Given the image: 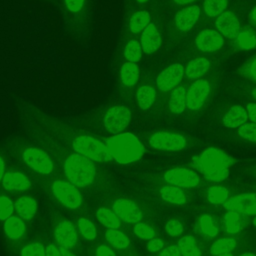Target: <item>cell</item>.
Segmentation results:
<instances>
[{
  "label": "cell",
  "instance_id": "cell-49",
  "mask_svg": "<svg viewBox=\"0 0 256 256\" xmlns=\"http://www.w3.org/2000/svg\"><path fill=\"white\" fill-rule=\"evenodd\" d=\"M95 256H116L115 252L106 245H100L95 251Z\"/></svg>",
  "mask_w": 256,
  "mask_h": 256
},
{
  "label": "cell",
  "instance_id": "cell-57",
  "mask_svg": "<svg viewBox=\"0 0 256 256\" xmlns=\"http://www.w3.org/2000/svg\"><path fill=\"white\" fill-rule=\"evenodd\" d=\"M216 256H233L231 253H226V254H221V255H216Z\"/></svg>",
  "mask_w": 256,
  "mask_h": 256
},
{
  "label": "cell",
  "instance_id": "cell-8",
  "mask_svg": "<svg viewBox=\"0 0 256 256\" xmlns=\"http://www.w3.org/2000/svg\"><path fill=\"white\" fill-rule=\"evenodd\" d=\"M23 160L27 166L40 174H50L53 162L46 152L36 147H29L23 153Z\"/></svg>",
  "mask_w": 256,
  "mask_h": 256
},
{
  "label": "cell",
  "instance_id": "cell-42",
  "mask_svg": "<svg viewBox=\"0 0 256 256\" xmlns=\"http://www.w3.org/2000/svg\"><path fill=\"white\" fill-rule=\"evenodd\" d=\"M20 254L21 256H46V251L41 243L34 242L24 246Z\"/></svg>",
  "mask_w": 256,
  "mask_h": 256
},
{
  "label": "cell",
  "instance_id": "cell-54",
  "mask_svg": "<svg viewBox=\"0 0 256 256\" xmlns=\"http://www.w3.org/2000/svg\"><path fill=\"white\" fill-rule=\"evenodd\" d=\"M250 18H251L252 23L256 26V7L252 10V12H251V14H250Z\"/></svg>",
  "mask_w": 256,
  "mask_h": 256
},
{
  "label": "cell",
  "instance_id": "cell-10",
  "mask_svg": "<svg viewBox=\"0 0 256 256\" xmlns=\"http://www.w3.org/2000/svg\"><path fill=\"white\" fill-rule=\"evenodd\" d=\"M164 179L171 185L180 188H192L199 184L200 179L196 172L186 168H173L164 174Z\"/></svg>",
  "mask_w": 256,
  "mask_h": 256
},
{
  "label": "cell",
  "instance_id": "cell-5",
  "mask_svg": "<svg viewBox=\"0 0 256 256\" xmlns=\"http://www.w3.org/2000/svg\"><path fill=\"white\" fill-rule=\"evenodd\" d=\"M74 150L96 162H108L112 156L106 145L90 136H78L73 141Z\"/></svg>",
  "mask_w": 256,
  "mask_h": 256
},
{
  "label": "cell",
  "instance_id": "cell-13",
  "mask_svg": "<svg viewBox=\"0 0 256 256\" xmlns=\"http://www.w3.org/2000/svg\"><path fill=\"white\" fill-rule=\"evenodd\" d=\"M223 207L238 213L256 216V193H243L228 198Z\"/></svg>",
  "mask_w": 256,
  "mask_h": 256
},
{
  "label": "cell",
  "instance_id": "cell-4",
  "mask_svg": "<svg viewBox=\"0 0 256 256\" xmlns=\"http://www.w3.org/2000/svg\"><path fill=\"white\" fill-rule=\"evenodd\" d=\"M64 172L69 182L76 187L89 186L96 174L92 160L79 153L72 154L65 160Z\"/></svg>",
  "mask_w": 256,
  "mask_h": 256
},
{
  "label": "cell",
  "instance_id": "cell-2",
  "mask_svg": "<svg viewBox=\"0 0 256 256\" xmlns=\"http://www.w3.org/2000/svg\"><path fill=\"white\" fill-rule=\"evenodd\" d=\"M233 164L232 157L215 147L207 148L191 161V166L213 182L224 181L229 176V168Z\"/></svg>",
  "mask_w": 256,
  "mask_h": 256
},
{
  "label": "cell",
  "instance_id": "cell-61",
  "mask_svg": "<svg viewBox=\"0 0 256 256\" xmlns=\"http://www.w3.org/2000/svg\"><path fill=\"white\" fill-rule=\"evenodd\" d=\"M253 224L256 226V216H255V218L253 219Z\"/></svg>",
  "mask_w": 256,
  "mask_h": 256
},
{
  "label": "cell",
  "instance_id": "cell-14",
  "mask_svg": "<svg viewBox=\"0 0 256 256\" xmlns=\"http://www.w3.org/2000/svg\"><path fill=\"white\" fill-rule=\"evenodd\" d=\"M112 210L120 218V220L129 223L136 224L141 222L143 214L140 208L131 200L117 199L112 204Z\"/></svg>",
  "mask_w": 256,
  "mask_h": 256
},
{
  "label": "cell",
  "instance_id": "cell-38",
  "mask_svg": "<svg viewBox=\"0 0 256 256\" xmlns=\"http://www.w3.org/2000/svg\"><path fill=\"white\" fill-rule=\"evenodd\" d=\"M228 0H204V11L209 17L221 15L226 9Z\"/></svg>",
  "mask_w": 256,
  "mask_h": 256
},
{
  "label": "cell",
  "instance_id": "cell-59",
  "mask_svg": "<svg viewBox=\"0 0 256 256\" xmlns=\"http://www.w3.org/2000/svg\"><path fill=\"white\" fill-rule=\"evenodd\" d=\"M252 96H253V97L256 99V88H255V89L252 91Z\"/></svg>",
  "mask_w": 256,
  "mask_h": 256
},
{
  "label": "cell",
  "instance_id": "cell-41",
  "mask_svg": "<svg viewBox=\"0 0 256 256\" xmlns=\"http://www.w3.org/2000/svg\"><path fill=\"white\" fill-rule=\"evenodd\" d=\"M134 233L137 237L143 240H150L155 236V230L148 224L138 222L134 226Z\"/></svg>",
  "mask_w": 256,
  "mask_h": 256
},
{
  "label": "cell",
  "instance_id": "cell-30",
  "mask_svg": "<svg viewBox=\"0 0 256 256\" xmlns=\"http://www.w3.org/2000/svg\"><path fill=\"white\" fill-rule=\"evenodd\" d=\"M136 98H137L138 106L141 109L146 110L149 107H151V105L154 103L156 98V91L152 86H149V85L140 86L137 89Z\"/></svg>",
  "mask_w": 256,
  "mask_h": 256
},
{
  "label": "cell",
  "instance_id": "cell-48",
  "mask_svg": "<svg viewBox=\"0 0 256 256\" xmlns=\"http://www.w3.org/2000/svg\"><path fill=\"white\" fill-rule=\"evenodd\" d=\"M159 256H182L177 245H171L162 249Z\"/></svg>",
  "mask_w": 256,
  "mask_h": 256
},
{
  "label": "cell",
  "instance_id": "cell-45",
  "mask_svg": "<svg viewBox=\"0 0 256 256\" xmlns=\"http://www.w3.org/2000/svg\"><path fill=\"white\" fill-rule=\"evenodd\" d=\"M240 74L251 81L256 82V56L239 69Z\"/></svg>",
  "mask_w": 256,
  "mask_h": 256
},
{
  "label": "cell",
  "instance_id": "cell-3",
  "mask_svg": "<svg viewBox=\"0 0 256 256\" xmlns=\"http://www.w3.org/2000/svg\"><path fill=\"white\" fill-rule=\"evenodd\" d=\"M112 158L120 164H130L139 160L144 154V147L139 139L131 133H119L105 141Z\"/></svg>",
  "mask_w": 256,
  "mask_h": 256
},
{
  "label": "cell",
  "instance_id": "cell-56",
  "mask_svg": "<svg viewBox=\"0 0 256 256\" xmlns=\"http://www.w3.org/2000/svg\"><path fill=\"white\" fill-rule=\"evenodd\" d=\"M240 256H256V255H254V254L251 253V252H245V253L241 254Z\"/></svg>",
  "mask_w": 256,
  "mask_h": 256
},
{
  "label": "cell",
  "instance_id": "cell-55",
  "mask_svg": "<svg viewBox=\"0 0 256 256\" xmlns=\"http://www.w3.org/2000/svg\"><path fill=\"white\" fill-rule=\"evenodd\" d=\"M176 4H179V5H184V4H188V3H191L195 0H173Z\"/></svg>",
  "mask_w": 256,
  "mask_h": 256
},
{
  "label": "cell",
  "instance_id": "cell-34",
  "mask_svg": "<svg viewBox=\"0 0 256 256\" xmlns=\"http://www.w3.org/2000/svg\"><path fill=\"white\" fill-rule=\"evenodd\" d=\"M236 247V240L231 237H224L216 240L210 247V253L213 256L230 253Z\"/></svg>",
  "mask_w": 256,
  "mask_h": 256
},
{
  "label": "cell",
  "instance_id": "cell-11",
  "mask_svg": "<svg viewBox=\"0 0 256 256\" xmlns=\"http://www.w3.org/2000/svg\"><path fill=\"white\" fill-rule=\"evenodd\" d=\"M184 72V67L180 63H174L168 66L157 76V87L164 92L173 90L183 79Z\"/></svg>",
  "mask_w": 256,
  "mask_h": 256
},
{
  "label": "cell",
  "instance_id": "cell-25",
  "mask_svg": "<svg viewBox=\"0 0 256 256\" xmlns=\"http://www.w3.org/2000/svg\"><path fill=\"white\" fill-rule=\"evenodd\" d=\"M209 67L210 63L206 58H195L188 63L185 69V73L189 79L196 80L202 77L206 72H208Z\"/></svg>",
  "mask_w": 256,
  "mask_h": 256
},
{
  "label": "cell",
  "instance_id": "cell-53",
  "mask_svg": "<svg viewBox=\"0 0 256 256\" xmlns=\"http://www.w3.org/2000/svg\"><path fill=\"white\" fill-rule=\"evenodd\" d=\"M4 172H5V163H4V160L0 157V181H2V178L5 174Z\"/></svg>",
  "mask_w": 256,
  "mask_h": 256
},
{
  "label": "cell",
  "instance_id": "cell-50",
  "mask_svg": "<svg viewBox=\"0 0 256 256\" xmlns=\"http://www.w3.org/2000/svg\"><path fill=\"white\" fill-rule=\"evenodd\" d=\"M247 113H248V118L256 123V103H248L247 104Z\"/></svg>",
  "mask_w": 256,
  "mask_h": 256
},
{
  "label": "cell",
  "instance_id": "cell-47",
  "mask_svg": "<svg viewBox=\"0 0 256 256\" xmlns=\"http://www.w3.org/2000/svg\"><path fill=\"white\" fill-rule=\"evenodd\" d=\"M164 247V242L159 238H152L147 243V249L149 252L161 251Z\"/></svg>",
  "mask_w": 256,
  "mask_h": 256
},
{
  "label": "cell",
  "instance_id": "cell-6",
  "mask_svg": "<svg viewBox=\"0 0 256 256\" xmlns=\"http://www.w3.org/2000/svg\"><path fill=\"white\" fill-rule=\"evenodd\" d=\"M131 111L123 105L110 107L104 114L103 123L108 132L119 134L122 132L131 121Z\"/></svg>",
  "mask_w": 256,
  "mask_h": 256
},
{
  "label": "cell",
  "instance_id": "cell-29",
  "mask_svg": "<svg viewBox=\"0 0 256 256\" xmlns=\"http://www.w3.org/2000/svg\"><path fill=\"white\" fill-rule=\"evenodd\" d=\"M97 220L106 228L117 229L121 225L120 218L115 214L113 210H110L106 207H101L96 212Z\"/></svg>",
  "mask_w": 256,
  "mask_h": 256
},
{
  "label": "cell",
  "instance_id": "cell-27",
  "mask_svg": "<svg viewBox=\"0 0 256 256\" xmlns=\"http://www.w3.org/2000/svg\"><path fill=\"white\" fill-rule=\"evenodd\" d=\"M160 195L161 197L175 205H182L186 202V196L184 192L180 189V187L174 186V185H165L160 189Z\"/></svg>",
  "mask_w": 256,
  "mask_h": 256
},
{
  "label": "cell",
  "instance_id": "cell-16",
  "mask_svg": "<svg viewBox=\"0 0 256 256\" xmlns=\"http://www.w3.org/2000/svg\"><path fill=\"white\" fill-rule=\"evenodd\" d=\"M197 48L202 52H213L220 49L224 44L222 34L212 29L201 31L195 39Z\"/></svg>",
  "mask_w": 256,
  "mask_h": 256
},
{
  "label": "cell",
  "instance_id": "cell-7",
  "mask_svg": "<svg viewBox=\"0 0 256 256\" xmlns=\"http://www.w3.org/2000/svg\"><path fill=\"white\" fill-rule=\"evenodd\" d=\"M52 192L56 199L69 209H76L82 203V197L75 185L71 182L56 180L52 184Z\"/></svg>",
  "mask_w": 256,
  "mask_h": 256
},
{
  "label": "cell",
  "instance_id": "cell-18",
  "mask_svg": "<svg viewBox=\"0 0 256 256\" xmlns=\"http://www.w3.org/2000/svg\"><path fill=\"white\" fill-rule=\"evenodd\" d=\"M201 11L197 5H192L178 11L175 15V24L181 32H187L196 24Z\"/></svg>",
  "mask_w": 256,
  "mask_h": 256
},
{
  "label": "cell",
  "instance_id": "cell-22",
  "mask_svg": "<svg viewBox=\"0 0 256 256\" xmlns=\"http://www.w3.org/2000/svg\"><path fill=\"white\" fill-rule=\"evenodd\" d=\"M16 213L24 220H30L37 212V202L30 196H22L14 203Z\"/></svg>",
  "mask_w": 256,
  "mask_h": 256
},
{
  "label": "cell",
  "instance_id": "cell-52",
  "mask_svg": "<svg viewBox=\"0 0 256 256\" xmlns=\"http://www.w3.org/2000/svg\"><path fill=\"white\" fill-rule=\"evenodd\" d=\"M59 251L61 253L62 256H76L75 254H73L70 249H67V248H64V247H59Z\"/></svg>",
  "mask_w": 256,
  "mask_h": 256
},
{
  "label": "cell",
  "instance_id": "cell-33",
  "mask_svg": "<svg viewBox=\"0 0 256 256\" xmlns=\"http://www.w3.org/2000/svg\"><path fill=\"white\" fill-rule=\"evenodd\" d=\"M197 227L201 234L213 238L218 234V228L214 223L212 217L208 214L201 215L197 221Z\"/></svg>",
  "mask_w": 256,
  "mask_h": 256
},
{
  "label": "cell",
  "instance_id": "cell-20",
  "mask_svg": "<svg viewBox=\"0 0 256 256\" xmlns=\"http://www.w3.org/2000/svg\"><path fill=\"white\" fill-rule=\"evenodd\" d=\"M2 186L7 191H26L30 188L31 182L23 173L10 171L4 174Z\"/></svg>",
  "mask_w": 256,
  "mask_h": 256
},
{
  "label": "cell",
  "instance_id": "cell-46",
  "mask_svg": "<svg viewBox=\"0 0 256 256\" xmlns=\"http://www.w3.org/2000/svg\"><path fill=\"white\" fill-rule=\"evenodd\" d=\"M165 230L168 233V235L172 236V237H176L182 234L183 232V225L175 219L169 220L165 226Z\"/></svg>",
  "mask_w": 256,
  "mask_h": 256
},
{
  "label": "cell",
  "instance_id": "cell-31",
  "mask_svg": "<svg viewBox=\"0 0 256 256\" xmlns=\"http://www.w3.org/2000/svg\"><path fill=\"white\" fill-rule=\"evenodd\" d=\"M105 239L116 249H125L130 244L128 236L118 229H107L105 232Z\"/></svg>",
  "mask_w": 256,
  "mask_h": 256
},
{
  "label": "cell",
  "instance_id": "cell-1",
  "mask_svg": "<svg viewBox=\"0 0 256 256\" xmlns=\"http://www.w3.org/2000/svg\"><path fill=\"white\" fill-rule=\"evenodd\" d=\"M64 31L75 41L84 43L94 30L93 0H59Z\"/></svg>",
  "mask_w": 256,
  "mask_h": 256
},
{
  "label": "cell",
  "instance_id": "cell-15",
  "mask_svg": "<svg viewBox=\"0 0 256 256\" xmlns=\"http://www.w3.org/2000/svg\"><path fill=\"white\" fill-rule=\"evenodd\" d=\"M54 236L56 242L67 249L74 248L78 241L76 228L69 220H63L56 226Z\"/></svg>",
  "mask_w": 256,
  "mask_h": 256
},
{
  "label": "cell",
  "instance_id": "cell-40",
  "mask_svg": "<svg viewBox=\"0 0 256 256\" xmlns=\"http://www.w3.org/2000/svg\"><path fill=\"white\" fill-rule=\"evenodd\" d=\"M78 229L81 235L87 240H93L97 236V230L89 219L80 218L78 220Z\"/></svg>",
  "mask_w": 256,
  "mask_h": 256
},
{
  "label": "cell",
  "instance_id": "cell-9",
  "mask_svg": "<svg viewBox=\"0 0 256 256\" xmlns=\"http://www.w3.org/2000/svg\"><path fill=\"white\" fill-rule=\"evenodd\" d=\"M150 145L158 150L164 151H179L186 145L185 138L176 133L171 132H156L149 139Z\"/></svg>",
  "mask_w": 256,
  "mask_h": 256
},
{
  "label": "cell",
  "instance_id": "cell-43",
  "mask_svg": "<svg viewBox=\"0 0 256 256\" xmlns=\"http://www.w3.org/2000/svg\"><path fill=\"white\" fill-rule=\"evenodd\" d=\"M238 134L251 142L256 143V123H244L238 127Z\"/></svg>",
  "mask_w": 256,
  "mask_h": 256
},
{
  "label": "cell",
  "instance_id": "cell-21",
  "mask_svg": "<svg viewBox=\"0 0 256 256\" xmlns=\"http://www.w3.org/2000/svg\"><path fill=\"white\" fill-rule=\"evenodd\" d=\"M248 119V113L241 105L232 106L223 117V124L228 128H238Z\"/></svg>",
  "mask_w": 256,
  "mask_h": 256
},
{
  "label": "cell",
  "instance_id": "cell-28",
  "mask_svg": "<svg viewBox=\"0 0 256 256\" xmlns=\"http://www.w3.org/2000/svg\"><path fill=\"white\" fill-rule=\"evenodd\" d=\"M150 20H151V16L148 11L140 10L133 13L129 20V29L131 33L138 34L142 32L150 23Z\"/></svg>",
  "mask_w": 256,
  "mask_h": 256
},
{
  "label": "cell",
  "instance_id": "cell-24",
  "mask_svg": "<svg viewBox=\"0 0 256 256\" xmlns=\"http://www.w3.org/2000/svg\"><path fill=\"white\" fill-rule=\"evenodd\" d=\"M187 90L183 86L174 88L169 97V109L175 114H180L185 110Z\"/></svg>",
  "mask_w": 256,
  "mask_h": 256
},
{
  "label": "cell",
  "instance_id": "cell-26",
  "mask_svg": "<svg viewBox=\"0 0 256 256\" xmlns=\"http://www.w3.org/2000/svg\"><path fill=\"white\" fill-rule=\"evenodd\" d=\"M139 79V68L133 62H125L120 69V80L126 87L134 86Z\"/></svg>",
  "mask_w": 256,
  "mask_h": 256
},
{
  "label": "cell",
  "instance_id": "cell-60",
  "mask_svg": "<svg viewBox=\"0 0 256 256\" xmlns=\"http://www.w3.org/2000/svg\"><path fill=\"white\" fill-rule=\"evenodd\" d=\"M41 1H45V2H55L57 0H41Z\"/></svg>",
  "mask_w": 256,
  "mask_h": 256
},
{
  "label": "cell",
  "instance_id": "cell-19",
  "mask_svg": "<svg viewBox=\"0 0 256 256\" xmlns=\"http://www.w3.org/2000/svg\"><path fill=\"white\" fill-rule=\"evenodd\" d=\"M140 44L143 52L146 54H152L160 48L161 36L154 23H149L141 32Z\"/></svg>",
  "mask_w": 256,
  "mask_h": 256
},
{
  "label": "cell",
  "instance_id": "cell-12",
  "mask_svg": "<svg viewBox=\"0 0 256 256\" xmlns=\"http://www.w3.org/2000/svg\"><path fill=\"white\" fill-rule=\"evenodd\" d=\"M210 92V84L207 80L199 79L191 84L187 90L186 105L191 110H199L206 102Z\"/></svg>",
  "mask_w": 256,
  "mask_h": 256
},
{
  "label": "cell",
  "instance_id": "cell-36",
  "mask_svg": "<svg viewBox=\"0 0 256 256\" xmlns=\"http://www.w3.org/2000/svg\"><path fill=\"white\" fill-rule=\"evenodd\" d=\"M223 226L226 232L229 234H235L241 229L240 214L233 210H228L223 218Z\"/></svg>",
  "mask_w": 256,
  "mask_h": 256
},
{
  "label": "cell",
  "instance_id": "cell-37",
  "mask_svg": "<svg viewBox=\"0 0 256 256\" xmlns=\"http://www.w3.org/2000/svg\"><path fill=\"white\" fill-rule=\"evenodd\" d=\"M142 54H143V50H142L141 44L139 41L135 39L130 40L124 48V58L129 62L137 63L138 61L141 60Z\"/></svg>",
  "mask_w": 256,
  "mask_h": 256
},
{
  "label": "cell",
  "instance_id": "cell-17",
  "mask_svg": "<svg viewBox=\"0 0 256 256\" xmlns=\"http://www.w3.org/2000/svg\"><path fill=\"white\" fill-rule=\"evenodd\" d=\"M216 28L224 37L234 39L240 31V24L237 17L231 11H224L215 21Z\"/></svg>",
  "mask_w": 256,
  "mask_h": 256
},
{
  "label": "cell",
  "instance_id": "cell-58",
  "mask_svg": "<svg viewBox=\"0 0 256 256\" xmlns=\"http://www.w3.org/2000/svg\"><path fill=\"white\" fill-rule=\"evenodd\" d=\"M138 3H140V4H143V3H145V2H147L148 0H136Z\"/></svg>",
  "mask_w": 256,
  "mask_h": 256
},
{
  "label": "cell",
  "instance_id": "cell-32",
  "mask_svg": "<svg viewBox=\"0 0 256 256\" xmlns=\"http://www.w3.org/2000/svg\"><path fill=\"white\" fill-rule=\"evenodd\" d=\"M177 246L182 256H201V251L194 237L186 235L179 239Z\"/></svg>",
  "mask_w": 256,
  "mask_h": 256
},
{
  "label": "cell",
  "instance_id": "cell-39",
  "mask_svg": "<svg viewBox=\"0 0 256 256\" xmlns=\"http://www.w3.org/2000/svg\"><path fill=\"white\" fill-rule=\"evenodd\" d=\"M228 196L229 192L223 186H213L207 191V199L212 204H223Z\"/></svg>",
  "mask_w": 256,
  "mask_h": 256
},
{
  "label": "cell",
  "instance_id": "cell-23",
  "mask_svg": "<svg viewBox=\"0 0 256 256\" xmlns=\"http://www.w3.org/2000/svg\"><path fill=\"white\" fill-rule=\"evenodd\" d=\"M26 226L22 218L10 216L4 222V232L12 240H18L24 236Z\"/></svg>",
  "mask_w": 256,
  "mask_h": 256
},
{
  "label": "cell",
  "instance_id": "cell-51",
  "mask_svg": "<svg viewBox=\"0 0 256 256\" xmlns=\"http://www.w3.org/2000/svg\"><path fill=\"white\" fill-rule=\"evenodd\" d=\"M45 251H46V256H62L59 251V248H57L56 246H54L52 244L48 245L45 248Z\"/></svg>",
  "mask_w": 256,
  "mask_h": 256
},
{
  "label": "cell",
  "instance_id": "cell-35",
  "mask_svg": "<svg viewBox=\"0 0 256 256\" xmlns=\"http://www.w3.org/2000/svg\"><path fill=\"white\" fill-rule=\"evenodd\" d=\"M235 45L241 50H250L256 47V32L244 30L235 38Z\"/></svg>",
  "mask_w": 256,
  "mask_h": 256
},
{
  "label": "cell",
  "instance_id": "cell-44",
  "mask_svg": "<svg viewBox=\"0 0 256 256\" xmlns=\"http://www.w3.org/2000/svg\"><path fill=\"white\" fill-rule=\"evenodd\" d=\"M14 203L7 196H0V220L4 221L10 216L14 211Z\"/></svg>",
  "mask_w": 256,
  "mask_h": 256
}]
</instances>
